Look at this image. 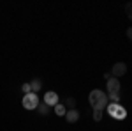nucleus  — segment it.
Here are the masks:
<instances>
[{
  "label": "nucleus",
  "instance_id": "nucleus-3",
  "mask_svg": "<svg viewBox=\"0 0 132 131\" xmlns=\"http://www.w3.org/2000/svg\"><path fill=\"white\" fill-rule=\"evenodd\" d=\"M21 105L25 110H35L39 106V96L35 92H30V94H25L23 99H21Z\"/></svg>",
  "mask_w": 132,
  "mask_h": 131
},
{
  "label": "nucleus",
  "instance_id": "nucleus-10",
  "mask_svg": "<svg viewBox=\"0 0 132 131\" xmlns=\"http://www.w3.org/2000/svg\"><path fill=\"white\" fill-rule=\"evenodd\" d=\"M55 113H56V115H63V117H65V113H67V108H65V106H63V105H60V103H58V105H56V106H55Z\"/></svg>",
  "mask_w": 132,
  "mask_h": 131
},
{
  "label": "nucleus",
  "instance_id": "nucleus-4",
  "mask_svg": "<svg viewBox=\"0 0 132 131\" xmlns=\"http://www.w3.org/2000/svg\"><path fill=\"white\" fill-rule=\"evenodd\" d=\"M109 73H111L113 78H120L123 74H127V64H125V62H116V64H113V67H111Z\"/></svg>",
  "mask_w": 132,
  "mask_h": 131
},
{
  "label": "nucleus",
  "instance_id": "nucleus-12",
  "mask_svg": "<svg viewBox=\"0 0 132 131\" xmlns=\"http://www.w3.org/2000/svg\"><path fill=\"white\" fill-rule=\"evenodd\" d=\"M108 99L111 101V103H120V94H109Z\"/></svg>",
  "mask_w": 132,
  "mask_h": 131
},
{
  "label": "nucleus",
  "instance_id": "nucleus-1",
  "mask_svg": "<svg viewBox=\"0 0 132 131\" xmlns=\"http://www.w3.org/2000/svg\"><path fill=\"white\" fill-rule=\"evenodd\" d=\"M88 101H90V106L93 110H104L108 105H109V99H108V94L101 89H93L88 96Z\"/></svg>",
  "mask_w": 132,
  "mask_h": 131
},
{
  "label": "nucleus",
  "instance_id": "nucleus-16",
  "mask_svg": "<svg viewBox=\"0 0 132 131\" xmlns=\"http://www.w3.org/2000/svg\"><path fill=\"white\" fill-rule=\"evenodd\" d=\"M127 37L132 41V27H129V29H127Z\"/></svg>",
  "mask_w": 132,
  "mask_h": 131
},
{
  "label": "nucleus",
  "instance_id": "nucleus-7",
  "mask_svg": "<svg viewBox=\"0 0 132 131\" xmlns=\"http://www.w3.org/2000/svg\"><path fill=\"white\" fill-rule=\"evenodd\" d=\"M65 119H67V122H78V119H79V112L76 110V108L67 110V113H65Z\"/></svg>",
  "mask_w": 132,
  "mask_h": 131
},
{
  "label": "nucleus",
  "instance_id": "nucleus-13",
  "mask_svg": "<svg viewBox=\"0 0 132 131\" xmlns=\"http://www.w3.org/2000/svg\"><path fill=\"white\" fill-rule=\"evenodd\" d=\"M21 91L25 92V94H30V92H32V87H30V83H23V85H21Z\"/></svg>",
  "mask_w": 132,
  "mask_h": 131
},
{
  "label": "nucleus",
  "instance_id": "nucleus-6",
  "mask_svg": "<svg viewBox=\"0 0 132 131\" xmlns=\"http://www.w3.org/2000/svg\"><path fill=\"white\" fill-rule=\"evenodd\" d=\"M44 103H46L48 106H56V105H58V94L55 91H48L44 94Z\"/></svg>",
  "mask_w": 132,
  "mask_h": 131
},
{
  "label": "nucleus",
  "instance_id": "nucleus-15",
  "mask_svg": "<svg viewBox=\"0 0 132 131\" xmlns=\"http://www.w3.org/2000/svg\"><path fill=\"white\" fill-rule=\"evenodd\" d=\"M125 9H127V16H129V20H132V4H127Z\"/></svg>",
  "mask_w": 132,
  "mask_h": 131
},
{
  "label": "nucleus",
  "instance_id": "nucleus-5",
  "mask_svg": "<svg viewBox=\"0 0 132 131\" xmlns=\"http://www.w3.org/2000/svg\"><path fill=\"white\" fill-rule=\"evenodd\" d=\"M106 89H108L109 94H120V80L111 76V78L108 80V83H106Z\"/></svg>",
  "mask_w": 132,
  "mask_h": 131
},
{
  "label": "nucleus",
  "instance_id": "nucleus-9",
  "mask_svg": "<svg viewBox=\"0 0 132 131\" xmlns=\"http://www.w3.org/2000/svg\"><path fill=\"white\" fill-rule=\"evenodd\" d=\"M37 110H39V113H41V115H48V113H50V106H48V105L42 101V103H39Z\"/></svg>",
  "mask_w": 132,
  "mask_h": 131
},
{
  "label": "nucleus",
  "instance_id": "nucleus-11",
  "mask_svg": "<svg viewBox=\"0 0 132 131\" xmlns=\"http://www.w3.org/2000/svg\"><path fill=\"white\" fill-rule=\"evenodd\" d=\"M63 106H65L67 110H72V108H76V99H74V98H67Z\"/></svg>",
  "mask_w": 132,
  "mask_h": 131
},
{
  "label": "nucleus",
  "instance_id": "nucleus-14",
  "mask_svg": "<svg viewBox=\"0 0 132 131\" xmlns=\"http://www.w3.org/2000/svg\"><path fill=\"white\" fill-rule=\"evenodd\" d=\"M101 119H102V112H101V110H93V121L99 122Z\"/></svg>",
  "mask_w": 132,
  "mask_h": 131
},
{
  "label": "nucleus",
  "instance_id": "nucleus-2",
  "mask_svg": "<svg viewBox=\"0 0 132 131\" xmlns=\"http://www.w3.org/2000/svg\"><path fill=\"white\" fill-rule=\"evenodd\" d=\"M106 108H108V113L111 115L113 119H116V121H123L127 117V110L123 108L120 103H109Z\"/></svg>",
  "mask_w": 132,
  "mask_h": 131
},
{
  "label": "nucleus",
  "instance_id": "nucleus-8",
  "mask_svg": "<svg viewBox=\"0 0 132 131\" xmlns=\"http://www.w3.org/2000/svg\"><path fill=\"white\" fill-rule=\"evenodd\" d=\"M30 87H32V92L37 94V91H41V87H42V81L39 80V78H35V80L30 81Z\"/></svg>",
  "mask_w": 132,
  "mask_h": 131
}]
</instances>
